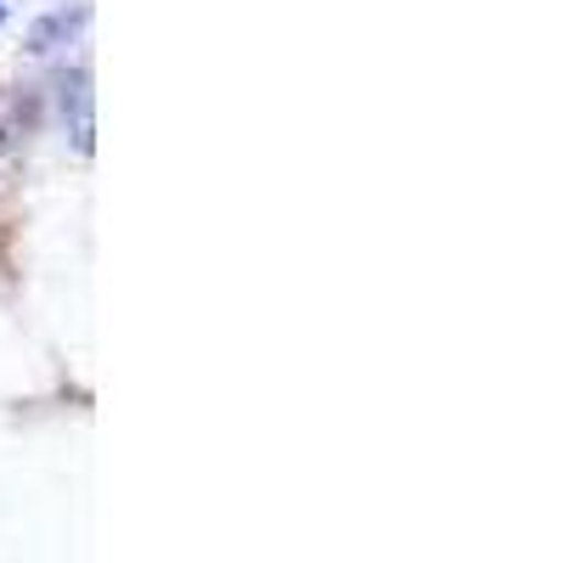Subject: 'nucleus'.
Returning a JSON list of instances; mask_svg holds the SVG:
<instances>
[{"instance_id":"nucleus-1","label":"nucleus","mask_w":563,"mask_h":563,"mask_svg":"<svg viewBox=\"0 0 563 563\" xmlns=\"http://www.w3.org/2000/svg\"><path fill=\"white\" fill-rule=\"evenodd\" d=\"M63 119H68V135H74V147L90 158V147H97V119H90V74L74 68L63 74Z\"/></svg>"},{"instance_id":"nucleus-2","label":"nucleus","mask_w":563,"mask_h":563,"mask_svg":"<svg viewBox=\"0 0 563 563\" xmlns=\"http://www.w3.org/2000/svg\"><path fill=\"white\" fill-rule=\"evenodd\" d=\"M85 23H90V7H85V0H74V7H57V12H45V18L29 29V52H34V57L57 52V45H68Z\"/></svg>"},{"instance_id":"nucleus-3","label":"nucleus","mask_w":563,"mask_h":563,"mask_svg":"<svg viewBox=\"0 0 563 563\" xmlns=\"http://www.w3.org/2000/svg\"><path fill=\"white\" fill-rule=\"evenodd\" d=\"M0 23H7V0H0Z\"/></svg>"}]
</instances>
